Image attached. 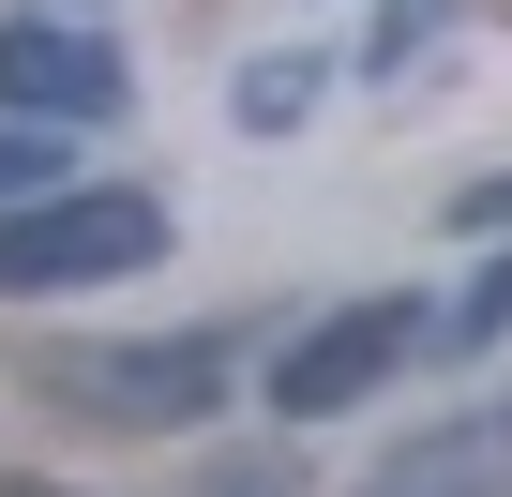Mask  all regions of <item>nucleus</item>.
Instances as JSON below:
<instances>
[{"label":"nucleus","instance_id":"obj_1","mask_svg":"<svg viewBox=\"0 0 512 497\" xmlns=\"http://www.w3.org/2000/svg\"><path fill=\"white\" fill-rule=\"evenodd\" d=\"M166 257V211L91 181V196H46L0 226V302H46V287H106V272H151Z\"/></svg>","mask_w":512,"mask_h":497},{"label":"nucleus","instance_id":"obj_2","mask_svg":"<svg viewBox=\"0 0 512 497\" xmlns=\"http://www.w3.org/2000/svg\"><path fill=\"white\" fill-rule=\"evenodd\" d=\"M46 392L91 407V422H196V407L226 392V332H166V347H61Z\"/></svg>","mask_w":512,"mask_h":497},{"label":"nucleus","instance_id":"obj_3","mask_svg":"<svg viewBox=\"0 0 512 497\" xmlns=\"http://www.w3.org/2000/svg\"><path fill=\"white\" fill-rule=\"evenodd\" d=\"M407 347H437L422 302H347V317H317V332L272 362V407H287V422H332V407H362L377 377H407Z\"/></svg>","mask_w":512,"mask_h":497},{"label":"nucleus","instance_id":"obj_4","mask_svg":"<svg viewBox=\"0 0 512 497\" xmlns=\"http://www.w3.org/2000/svg\"><path fill=\"white\" fill-rule=\"evenodd\" d=\"M121 46H91L76 16H16L0 31V106L16 121H46V136H76V121H121Z\"/></svg>","mask_w":512,"mask_h":497},{"label":"nucleus","instance_id":"obj_5","mask_svg":"<svg viewBox=\"0 0 512 497\" xmlns=\"http://www.w3.org/2000/svg\"><path fill=\"white\" fill-rule=\"evenodd\" d=\"M362 497H512V407H452V422H422Z\"/></svg>","mask_w":512,"mask_h":497},{"label":"nucleus","instance_id":"obj_6","mask_svg":"<svg viewBox=\"0 0 512 497\" xmlns=\"http://www.w3.org/2000/svg\"><path fill=\"white\" fill-rule=\"evenodd\" d=\"M46 196H61V151H46V136H0V226L46 211Z\"/></svg>","mask_w":512,"mask_h":497},{"label":"nucleus","instance_id":"obj_7","mask_svg":"<svg viewBox=\"0 0 512 497\" xmlns=\"http://www.w3.org/2000/svg\"><path fill=\"white\" fill-rule=\"evenodd\" d=\"M302 106H317V61H256V76H241V121H256V136L302 121Z\"/></svg>","mask_w":512,"mask_h":497},{"label":"nucleus","instance_id":"obj_8","mask_svg":"<svg viewBox=\"0 0 512 497\" xmlns=\"http://www.w3.org/2000/svg\"><path fill=\"white\" fill-rule=\"evenodd\" d=\"M482 332H512V257H497V272H467V302L437 317V347H482Z\"/></svg>","mask_w":512,"mask_h":497},{"label":"nucleus","instance_id":"obj_9","mask_svg":"<svg viewBox=\"0 0 512 497\" xmlns=\"http://www.w3.org/2000/svg\"><path fill=\"white\" fill-rule=\"evenodd\" d=\"M437 16H452V0H392V31H377V76H407V61H422V31H437Z\"/></svg>","mask_w":512,"mask_h":497},{"label":"nucleus","instance_id":"obj_10","mask_svg":"<svg viewBox=\"0 0 512 497\" xmlns=\"http://www.w3.org/2000/svg\"><path fill=\"white\" fill-rule=\"evenodd\" d=\"M196 497H302V482H287V452H241V467H211Z\"/></svg>","mask_w":512,"mask_h":497},{"label":"nucleus","instance_id":"obj_11","mask_svg":"<svg viewBox=\"0 0 512 497\" xmlns=\"http://www.w3.org/2000/svg\"><path fill=\"white\" fill-rule=\"evenodd\" d=\"M31 497H61V482H31Z\"/></svg>","mask_w":512,"mask_h":497}]
</instances>
